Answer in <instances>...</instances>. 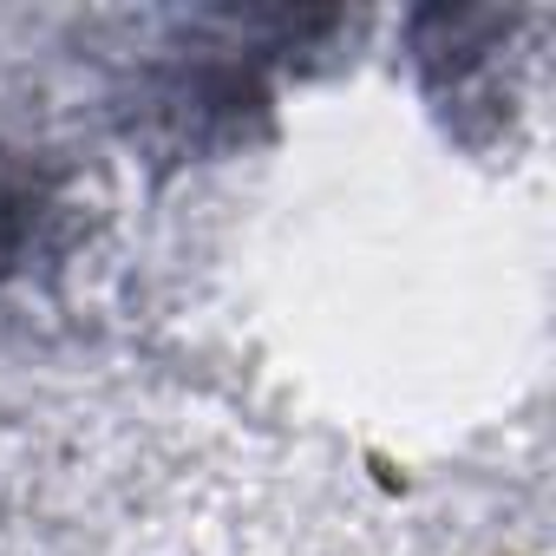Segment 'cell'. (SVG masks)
Returning <instances> with one entry per match:
<instances>
[{
	"label": "cell",
	"instance_id": "6da1fadb",
	"mask_svg": "<svg viewBox=\"0 0 556 556\" xmlns=\"http://www.w3.org/2000/svg\"><path fill=\"white\" fill-rule=\"evenodd\" d=\"M40 210H47V197L27 177H0V275L21 268V255L40 229Z\"/></svg>",
	"mask_w": 556,
	"mask_h": 556
}]
</instances>
